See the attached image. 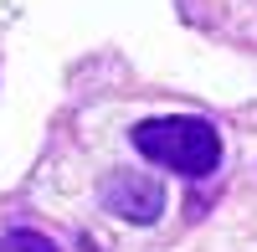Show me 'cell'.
I'll return each instance as SVG.
<instances>
[{
  "label": "cell",
  "instance_id": "cell-1",
  "mask_svg": "<svg viewBox=\"0 0 257 252\" xmlns=\"http://www.w3.org/2000/svg\"><path fill=\"white\" fill-rule=\"evenodd\" d=\"M134 150L160 165V170H175L185 180H206L221 170V129L201 113H165V118H144L128 129Z\"/></svg>",
  "mask_w": 257,
  "mask_h": 252
},
{
  "label": "cell",
  "instance_id": "cell-2",
  "mask_svg": "<svg viewBox=\"0 0 257 252\" xmlns=\"http://www.w3.org/2000/svg\"><path fill=\"white\" fill-rule=\"evenodd\" d=\"M98 201L118 221H139V226H155L165 216V185L155 175H139V170H113L98 185Z\"/></svg>",
  "mask_w": 257,
  "mask_h": 252
},
{
  "label": "cell",
  "instance_id": "cell-3",
  "mask_svg": "<svg viewBox=\"0 0 257 252\" xmlns=\"http://www.w3.org/2000/svg\"><path fill=\"white\" fill-rule=\"evenodd\" d=\"M0 252H62L52 237H41V232H31V226H16V232H6L0 237Z\"/></svg>",
  "mask_w": 257,
  "mask_h": 252
}]
</instances>
